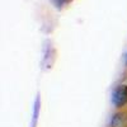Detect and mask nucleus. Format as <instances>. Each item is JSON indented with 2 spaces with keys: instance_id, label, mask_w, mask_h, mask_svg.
I'll return each instance as SVG.
<instances>
[{
  "instance_id": "f257e3e1",
  "label": "nucleus",
  "mask_w": 127,
  "mask_h": 127,
  "mask_svg": "<svg viewBox=\"0 0 127 127\" xmlns=\"http://www.w3.org/2000/svg\"><path fill=\"white\" fill-rule=\"evenodd\" d=\"M112 103L117 108H121L127 104V85H118L113 90Z\"/></svg>"
},
{
  "instance_id": "f03ea898",
  "label": "nucleus",
  "mask_w": 127,
  "mask_h": 127,
  "mask_svg": "<svg viewBox=\"0 0 127 127\" xmlns=\"http://www.w3.org/2000/svg\"><path fill=\"white\" fill-rule=\"evenodd\" d=\"M111 127H127V113L118 112L111 120Z\"/></svg>"
},
{
  "instance_id": "7ed1b4c3",
  "label": "nucleus",
  "mask_w": 127,
  "mask_h": 127,
  "mask_svg": "<svg viewBox=\"0 0 127 127\" xmlns=\"http://www.w3.org/2000/svg\"><path fill=\"white\" fill-rule=\"evenodd\" d=\"M52 3H54L55 5H56V8H59V9H61L64 5H66L67 4V1L69 0H51Z\"/></svg>"
},
{
  "instance_id": "20e7f679",
  "label": "nucleus",
  "mask_w": 127,
  "mask_h": 127,
  "mask_svg": "<svg viewBox=\"0 0 127 127\" xmlns=\"http://www.w3.org/2000/svg\"><path fill=\"white\" fill-rule=\"evenodd\" d=\"M126 64H127V56H126Z\"/></svg>"
}]
</instances>
